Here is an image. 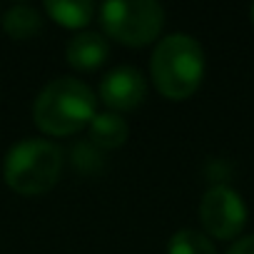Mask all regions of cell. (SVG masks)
I'll return each mask as SVG.
<instances>
[{
  "label": "cell",
  "instance_id": "obj_1",
  "mask_svg": "<svg viewBox=\"0 0 254 254\" xmlns=\"http://www.w3.org/2000/svg\"><path fill=\"white\" fill-rule=\"evenodd\" d=\"M97 115L95 92L77 77H55L35 97L33 120L45 135L67 137L80 132Z\"/></svg>",
  "mask_w": 254,
  "mask_h": 254
},
{
  "label": "cell",
  "instance_id": "obj_9",
  "mask_svg": "<svg viewBox=\"0 0 254 254\" xmlns=\"http://www.w3.org/2000/svg\"><path fill=\"white\" fill-rule=\"evenodd\" d=\"M43 8L50 15V20L70 30L85 28L97 10L95 3H90V0H48Z\"/></svg>",
  "mask_w": 254,
  "mask_h": 254
},
{
  "label": "cell",
  "instance_id": "obj_4",
  "mask_svg": "<svg viewBox=\"0 0 254 254\" xmlns=\"http://www.w3.org/2000/svg\"><path fill=\"white\" fill-rule=\"evenodd\" d=\"M100 23L112 40L140 48L160 35L165 10L155 0H110L100 5Z\"/></svg>",
  "mask_w": 254,
  "mask_h": 254
},
{
  "label": "cell",
  "instance_id": "obj_7",
  "mask_svg": "<svg viewBox=\"0 0 254 254\" xmlns=\"http://www.w3.org/2000/svg\"><path fill=\"white\" fill-rule=\"evenodd\" d=\"M110 55V45L100 33H77L75 38H70L65 58L75 70H97Z\"/></svg>",
  "mask_w": 254,
  "mask_h": 254
},
{
  "label": "cell",
  "instance_id": "obj_2",
  "mask_svg": "<svg viewBox=\"0 0 254 254\" xmlns=\"http://www.w3.org/2000/svg\"><path fill=\"white\" fill-rule=\"evenodd\" d=\"M150 72L155 87L167 100L190 97L204 77V50L187 33H172L155 45Z\"/></svg>",
  "mask_w": 254,
  "mask_h": 254
},
{
  "label": "cell",
  "instance_id": "obj_5",
  "mask_svg": "<svg viewBox=\"0 0 254 254\" xmlns=\"http://www.w3.org/2000/svg\"><path fill=\"white\" fill-rule=\"evenodd\" d=\"M199 219L204 229L217 239H232L242 232L247 222L244 199L227 185H214L204 192L199 202Z\"/></svg>",
  "mask_w": 254,
  "mask_h": 254
},
{
  "label": "cell",
  "instance_id": "obj_12",
  "mask_svg": "<svg viewBox=\"0 0 254 254\" xmlns=\"http://www.w3.org/2000/svg\"><path fill=\"white\" fill-rule=\"evenodd\" d=\"M227 254H254V234H247V237L237 239V242L227 249Z\"/></svg>",
  "mask_w": 254,
  "mask_h": 254
},
{
  "label": "cell",
  "instance_id": "obj_3",
  "mask_svg": "<svg viewBox=\"0 0 254 254\" xmlns=\"http://www.w3.org/2000/svg\"><path fill=\"white\" fill-rule=\"evenodd\" d=\"M63 170V150L50 140L28 137L10 147L3 165V177L18 194L33 197L55 187Z\"/></svg>",
  "mask_w": 254,
  "mask_h": 254
},
{
  "label": "cell",
  "instance_id": "obj_13",
  "mask_svg": "<svg viewBox=\"0 0 254 254\" xmlns=\"http://www.w3.org/2000/svg\"><path fill=\"white\" fill-rule=\"evenodd\" d=\"M249 15H252V23H254V3H252V8H249Z\"/></svg>",
  "mask_w": 254,
  "mask_h": 254
},
{
  "label": "cell",
  "instance_id": "obj_11",
  "mask_svg": "<svg viewBox=\"0 0 254 254\" xmlns=\"http://www.w3.org/2000/svg\"><path fill=\"white\" fill-rule=\"evenodd\" d=\"M167 254H217L212 239L197 229H180L170 237Z\"/></svg>",
  "mask_w": 254,
  "mask_h": 254
},
{
  "label": "cell",
  "instance_id": "obj_10",
  "mask_svg": "<svg viewBox=\"0 0 254 254\" xmlns=\"http://www.w3.org/2000/svg\"><path fill=\"white\" fill-rule=\"evenodd\" d=\"M3 28L13 40H30L43 33V18L33 5H13L3 15Z\"/></svg>",
  "mask_w": 254,
  "mask_h": 254
},
{
  "label": "cell",
  "instance_id": "obj_6",
  "mask_svg": "<svg viewBox=\"0 0 254 254\" xmlns=\"http://www.w3.org/2000/svg\"><path fill=\"white\" fill-rule=\"evenodd\" d=\"M147 92L145 77L140 70L135 67H115L110 70L102 82H100V100L110 107V110H135L137 105H142Z\"/></svg>",
  "mask_w": 254,
  "mask_h": 254
},
{
  "label": "cell",
  "instance_id": "obj_8",
  "mask_svg": "<svg viewBox=\"0 0 254 254\" xmlns=\"http://www.w3.org/2000/svg\"><path fill=\"white\" fill-rule=\"evenodd\" d=\"M130 130L127 122L117 115V112H97L90 122V140L95 147L100 150H115L122 147Z\"/></svg>",
  "mask_w": 254,
  "mask_h": 254
}]
</instances>
